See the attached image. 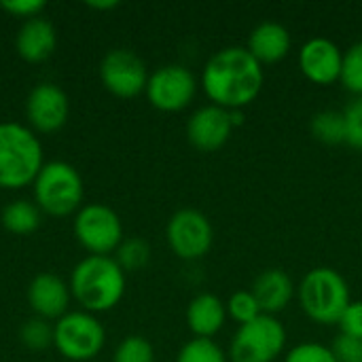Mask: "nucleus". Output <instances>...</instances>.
Here are the masks:
<instances>
[{"label": "nucleus", "mask_w": 362, "mask_h": 362, "mask_svg": "<svg viewBox=\"0 0 362 362\" xmlns=\"http://www.w3.org/2000/svg\"><path fill=\"white\" fill-rule=\"evenodd\" d=\"M42 170V148L36 136L17 123H0V187L21 189Z\"/></svg>", "instance_id": "obj_4"}, {"label": "nucleus", "mask_w": 362, "mask_h": 362, "mask_svg": "<svg viewBox=\"0 0 362 362\" xmlns=\"http://www.w3.org/2000/svg\"><path fill=\"white\" fill-rule=\"evenodd\" d=\"M293 47L291 32L278 23V21H263L259 23L250 36L246 49L252 53V57L263 66V64H278L282 62Z\"/></svg>", "instance_id": "obj_17"}, {"label": "nucleus", "mask_w": 362, "mask_h": 362, "mask_svg": "<svg viewBox=\"0 0 362 362\" xmlns=\"http://www.w3.org/2000/svg\"><path fill=\"white\" fill-rule=\"evenodd\" d=\"M337 362H362V339L339 333L331 346Z\"/></svg>", "instance_id": "obj_30"}, {"label": "nucleus", "mask_w": 362, "mask_h": 362, "mask_svg": "<svg viewBox=\"0 0 362 362\" xmlns=\"http://www.w3.org/2000/svg\"><path fill=\"white\" fill-rule=\"evenodd\" d=\"M165 235L172 252L185 261H195L206 257L214 242V229L210 218L193 208L178 210L170 218Z\"/></svg>", "instance_id": "obj_9"}, {"label": "nucleus", "mask_w": 362, "mask_h": 362, "mask_svg": "<svg viewBox=\"0 0 362 362\" xmlns=\"http://www.w3.org/2000/svg\"><path fill=\"white\" fill-rule=\"evenodd\" d=\"M0 6L4 11H8L11 15L15 17H28V19H34L42 8H45V2L42 0H4L0 2Z\"/></svg>", "instance_id": "obj_32"}, {"label": "nucleus", "mask_w": 362, "mask_h": 362, "mask_svg": "<svg viewBox=\"0 0 362 362\" xmlns=\"http://www.w3.org/2000/svg\"><path fill=\"white\" fill-rule=\"evenodd\" d=\"M119 2H115V0H110V2H89V6H93V8H115Z\"/></svg>", "instance_id": "obj_34"}, {"label": "nucleus", "mask_w": 362, "mask_h": 362, "mask_svg": "<svg viewBox=\"0 0 362 362\" xmlns=\"http://www.w3.org/2000/svg\"><path fill=\"white\" fill-rule=\"evenodd\" d=\"M233 129L231 112L216 104L197 108L187 121V138L202 153H214L223 148Z\"/></svg>", "instance_id": "obj_13"}, {"label": "nucleus", "mask_w": 362, "mask_h": 362, "mask_svg": "<svg viewBox=\"0 0 362 362\" xmlns=\"http://www.w3.org/2000/svg\"><path fill=\"white\" fill-rule=\"evenodd\" d=\"M225 305H227V316L231 320H235L240 327L252 322L255 318H259L263 314L257 297L252 295V291H238V293H233Z\"/></svg>", "instance_id": "obj_24"}, {"label": "nucleus", "mask_w": 362, "mask_h": 362, "mask_svg": "<svg viewBox=\"0 0 362 362\" xmlns=\"http://www.w3.org/2000/svg\"><path fill=\"white\" fill-rule=\"evenodd\" d=\"M344 51L327 36H314L299 49V68L314 85H333L341 78Z\"/></svg>", "instance_id": "obj_12"}, {"label": "nucleus", "mask_w": 362, "mask_h": 362, "mask_svg": "<svg viewBox=\"0 0 362 362\" xmlns=\"http://www.w3.org/2000/svg\"><path fill=\"white\" fill-rule=\"evenodd\" d=\"M197 93V78L195 74L178 64L157 68L146 83V98L148 102L163 112H178L185 110Z\"/></svg>", "instance_id": "obj_10"}, {"label": "nucleus", "mask_w": 362, "mask_h": 362, "mask_svg": "<svg viewBox=\"0 0 362 362\" xmlns=\"http://www.w3.org/2000/svg\"><path fill=\"white\" fill-rule=\"evenodd\" d=\"M151 259V246L140 240V238H129L125 242H121V246L117 248V263L123 272H136L142 269Z\"/></svg>", "instance_id": "obj_23"}, {"label": "nucleus", "mask_w": 362, "mask_h": 362, "mask_svg": "<svg viewBox=\"0 0 362 362\" xmlns=\"http://www.w3.org/2000/svg\"><path fill=\"white\" fill-rule=\"evenodd\" d=\"M263 83V66L246 47L238 45L218 49L202 72L204 93L225 110H244L259 98Z\"/></svg>", "instance_id": "obj_1"}, {"label": "nucleus", "mask_w": 362, "mask_h": 362, "mask_svg": "<svg viewBox=\"0 0 362 362\" xmlns=\"http://www.w3.org/2000/svg\"><path fill=\"white\" fill-rule=\"evenodd\" d=\"M21 341L30 350H45L53 341V329L42 318L28 320L21 329Z\"/></svg>", "instance_id": "obj_28"}, {"label": "nucleus", "mask_w": 362, "mask_h": 362, "mask_svg": "<svg viewBox=\"0 0 362 362\" xmlns=\"http://www.w3.org/2000/svg\"><path fill=\"white\" fill-rule=\"evenodd\" d=\"M337 325L344 335L362 339V301H352Z\"/></svg>", "instance_id": "obj_31"}, {"label": "nucleus", "mask_w": 362, "mask_h": 362, "mask_svg": "<svg viewBox=\"0 0 362 362\" xmlns=\"http://www.w3.org/2000/svg\"><path fill=\"white\" fill-rule=\"evenodd\" d=\"M346 119V142L354 148H362V95H356L341 110Z\"/></svg>", "instance_id": "obj_29"}, {"label": "nucleus", "mask_w": 362, "mask_h": 362, "mask_svg": "<svg viewBox=\"0 0 362 362\" xmlns=\"http://www.w3.org/2000/svg\"><path fill=\"white\" fill-rule=\"evenodd\" d=\"M297 297L308 318L318 325H337L352 303L346 278L333 267L310 269L297 288Z\"/></svg>", "instance_id": "obj_3"}, {"label": "nucleus", "mask_w": 362, "mask_h": 362, "mask_svg": "<svg viewBox=\"0 0 362 362\" xmlns=\"http://www.w3.org/2000/svg\"><path fill=\"white\" fill-rule=\"evenodd\" d=\"M72 293L89 312L112 310L125 293V272L110 257H87L72 272Z\"/></svg>", "instance_id": "obj_2"}, {"label": "nucleus", "mask_w": 362, "mask_h": 362, "mask_svg": "<svg viewBox=\"0 0 362 362\" xmlns=\"http://www.w3.org/2000/svg\"><path fill=\"white\" fill-rule=\"evenodd\" d=\"M284 362H337L333 356V350L329 346L316 344V341H303L288 350Z\"/></svg>", "instance_id": "obj_27"}, {"label": "nucleus", "mask_w": 362, "mask_h": 362, "mask_svg": "<svg viewBox=\"0 0 362 362\" xmlns=\"http://www.w3.org/2000/svg\"><path fill=\"white\" fill-rule=\"evenodd\" d=\"M2 225L11 233L25 235V233H32L40 225V212L32 202H25V199L13 202L2 212Z\"/></svg>", "instance_id": "obj_21"}, {"label": "nucleus", "mask_w": 362, "mask_h": 362, "mask_svg": "<svg viewBox=\"0 0 362 362\" xmlns=\"http://www.w3.org/2000/svg\"><path fill=\"white\" fill-rule=\"evenodd\" d=\"M68 299H70V295H68L66 284L53 274H38L30 282L28 301H30V308L42 320L66 316Z\"/></svg>", "instance_id": "obj_16"}, {"label": "nucleus", "mask_w": 362, "mask_h": 362, "mask_svg": "<svg viewBox=\"0 0 362 362\" xmlns=\"http://www.w3.org/2000/svg\"><path fill=\"white\" fill-rule=\"evenodd\" d=\"M25 115L34 129L57 132L68 119V95L57 85L40 83L28 95Z\"/></svg>", "instance_id": "obj_14"}, {"label": "nucleus", "mask_w": 362, "mask_h": 362, "mask_svg": "<svg viewBox=\"0 0 362 362\" xmlns=\"http://www.w3.org/2000/svg\"><path fill=\"white\" fill-rule=\"evenodd\" d=\"M227 320V305L212 293L197 295L187 308V325L195 337L212 339Z\"/></svg>", "instance_id": "obj_18"}, {"label": "nucleus", "mask_w": 362, "mask_h": 362, "mask_svg": "<svg viewBox=\"0 0 362 362\" xmlns=\"http://www.w3.org/2000/svg\"><path fill=\"white\" fill-rule=\"evenodd\" d=\"M36 204L51 216H66L83 202V178L64 161L42 165L34 180Z\"/></svg>", "instance_id": "obj_5"}, {"label": "nucleus", "mask_w": 362, "mask_h": 362, "mask_svg": "<svg viewBox=\"0 0 362 362\" xmlns=\"http://www.w3.org/2000/svg\"><path fill=\"white\" fill-rule=\"evenodd\" d=\"M100 78L117 98H134L146 91L148 83L144 62L129 49H115L106 53L100 66Z\"/></svg>", "instance_id": "obj_11"}, {"label": "nucleus", "mask_w": 362, "mask_h": 362, "mask_svg": "<svg viewBox=\"0 0 362 362\" xmlns=\"http://www.w3.org/2000/svg\"><path fill=\"white\" fill-rule=\"evenodd\" d=\"M250 291L257 297V301L261 305V312L267 314V316L284 312L291 305L293 297H295V284H293L291 276L284 269H278V267L261 272L255 278Z\"/></svg>", "instance_id": "obj_15"}, {"label": "nucleus", "mask_w": 362, "mask_h": 362, "mask_svg": "<svg viewBox=\"0 0 362 362\" xmlns=\"http://www.w3.org/2000/svg\"><path fill=\"white\" fill-rule=\"evenodd\" d=\"M17 51L25 62H45L55 49V30L47 19H28L17 34Z\"/></svg>", "instance_id": "obj_19"}, {"label": "nucleus", "mask_w": 362, "mask_h": 362, "mask_svg": "<svg viewBox=\"0 0 362 362\" xmlns=\"http://www.w3.org/2000/svg\"><path fill=\"white\" fill-rule=\"evenodd\" d=\"M310 132L312 136L327 144V146H337L346 142V119L341 110H320L312 117L310 121Z\"/></svg>", "instance_id": "obj_20"}, {"label": "nucleus", "mask_w": 362, "mask_h": 362, "mask_svg": "<svg viewBox=\"0 0 362 362\" xmlns=\"http://www.w3.org/2000/svg\"><path fill=\"white\" fill-rule=\"evenodd\" d=\"M76 240L95 257H108L123 242V227L119 214L102 204L85 206L74 221Z\"/></svg>", "instance_id": "obj_8"}, {"label": "nucleus", "mask_w": 362, "mask_h": 362, "mask_svg": "<svg viewBox=\"0 0 362 362\" xmlns=\"http://www.w3.org/2000/svg\"><path fill=\"white\" fill-rule=\"evenodd\" d=\"M104 329L87 312L62 316L53 329V344L68 361H91L104 348Z\"/></svg>", "instance_id": "obj_7"}, {"label": "nucleus", "mask_w": 362, "mask_h": 362, "mask_svg": "<svg viewBox=\"0 0 362 362\" xmlns=\"http://www.w3.org/2000/svg\"><path fill=\"white\" fill-rule=\"evenodd\" d=\"M176 362H227V354L214 339L195 337L180 348Z\"/></svg>", "instance_id": "obj_22"}, {"label": "nucleus", "mask_w": 362, "mask_h": 362, "mask_svg": "<svg viewBox=\"0 0 362 362\" xmlns=\"http://www.w3.org/2000/svg\"><path fill=\"white\" fill-rule=\"evenodd\" d=\"M231 112V123H233V127H240L242 123H244V112L242 110H229Z\"/></svg>", "instance_id": "obj_33"}, {"label": "nucleus", "mask_w": 362, "mask_h": 362, "mask_svg": "<svg viewBox=\"0 0 362 362\" xmlns=\"http://www.w3.org/2000/svg\"><path fill=\"white\" fill-rule=\"evenodd\" d=\"M286 346V331L276 316L261 314L242 325L231 339L229 356L233 362H274Z\"/></svg>", "instance_id": "obj_6"}, {"label": "nucleus", "mask_w": 362, "mask_h": 362, "mask_svg": "<svg viewBox=\"0 0 362 362\" xmlns=\"http://www.w3.org/2000/svg\"><path fill=\"white\" fill-rule=\"evenodd\" d=\"M344 87L356 95H362V40L354 42L344 53V66H341V78Z\"/></svg>", "instance_id": "obj_25"}, {"label": "nucleus", "mask_w": 362, "mask_h": 362, "mask_svg": "<svg viewBox=\"0 0 362 362\" xmlns=\"http://www.w3.org/2000/svg\"><path fill=\"white\" fill-rule=\"evenodd\" d=\"M112 362H155V352L148 339L140 335H132L119 344Z\"/></svg>", "instance_id": "obj_26"}]
</instances>
